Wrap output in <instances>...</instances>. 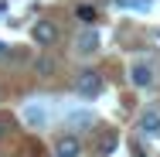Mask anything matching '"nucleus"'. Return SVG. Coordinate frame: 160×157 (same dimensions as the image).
I'll return each mask as SVG.
<instances>
[{
  "label": "nucleus",
  "mask_w": 160,
  "mask_h": 157,
  "mask_svg": "<svg viewBox=\"0 0 160 157\" xmlns=\"http://www.w3.org/2000/svg\"><path fill=\"white\" fill-rule=\"evenodd\" d=\"M75 89L82 99H96L102 92V75H99L96 68H85V72H78V79H75Z\"/></svg>",
  "instance_id": "obj_1"
},
{
  "label": "nucleus",
  "mask_w": 160,
  "mask_h": 157,
  "mask_svg": "<svg viewBox=\"0 0 160 157\" xmlns=\"http://www.w3.org/2000/svg\"><path fill=\"white\" fill-rule=\"evenodd\" d=\"M31 38L38 41V44H55L58 41V28H55V21H48V17H41V21H34V28H31Z\"/></svg>",
  "instance_id": "obj_2"
},
{
  "label": "nucleus",
  "mask_w": 160,
  "mask_h": 157,
  "mask_svg": "<svg viewBox=\"0 0 160 157\" xmlns=\"http://www.w3.org/2000/svg\"><path fill=\"white\" fill-rule=\"evenodd\" d=\"M129 82H133L136 89L153 86V65H150V62H136L133 68H129Z\"/></svg>",
  "instance_id": "obj_3"
},
{
  "label": "nucleus",
  "mask_w": 160,
  "mask_h": 157,
  "mask_svg": "<svg viewBox=\"0 0 160 157\" xmlns=\"http://www.w3.org/2000/svg\"><path fill=\"white\" fill-rule=\"evenodd\" d=\"M55 154H58V157H78V154H82V144H78V137L65 133L62 140L55 144Z\"/></svg>",
  "instance_id": "obj_4"
},
{
  "label": "nucleus",
  "mask_w": 160,
  "mask_h": 157,
  "mask_svg": "<svg viewBox=\"0 0 160 157\" xmlns=\"http://www.w3.org/2000/svg\"><path fill=\"white\" fill-rule=\"evenodd\" d=\"M140 130H143L147 137H160V109H147V113L140 116Z\"/></svg>",
  "instance_id": "obj_5"
},
{
  "label": "nucleus",
  "mask_w": 160,
  "mask_h": 157,
  "mask_svg": "<svg viewBox=\"0 0 160 157\" xmlns=\"http://www.w3.org/2000/svg\"><path fill=\"white\" fill-rule=\"evenodd\" d=\"M75 48H78V55H92V51L99 48V38H96V31H85V34H78Z\"/></svg>",
  "instance_id": "obj_6"
},
{
  "label": "nucleus",
  "mask_w": 160,
  "mask_h": 157,
  "mask_svg": "<svg viewBox=\"0 0 160 157\" xmlns=\"http://www.w3.org/2000/svg\"><path fill=\"white\" fill-rule=\"evenodd\" d=\"M116 144H119V137H116L112 130H106V133H99L96 150H99V154H112V150H116Z\"/></svg>",
  "instance_id": "obj_7"
},
{
  "label": "nucleus",
  "mask_w": 160,
  "mask_h": 157,
  "mask_svg": "<svg viewBox=\"0 0 160 157\" xmlns=\"http://www.w3.org/2000/svg\"><path fill=\"white\" fill-rule=\"evenodd\" d=\"M75 17H78L82 24H92V21H96V7H89V3H82V7H75Z\"/></svg>",
  "instance_id": "obj_8"
},
{
  "label": "nucleus",
  "mask_w": 160,
  "mask_h": 157,
  "mask_svg": "<svg viewBox=\"0 0 160 157\" xmlns=\"http://www.w3.org/2000/svg\"><path fill=\"white\" fill-rule=\"evenodd\" d=\"M24 116H28V123H44V113H41L38 106H31V109H28Z\"/></svg>",
  "instance_id": "obj_9"
},
{
  "label": "nucleus",
  "mask_w": 160,
  "mask_h": 157,
  "mask_svg": "<svg viewBox=\"0 0 160 157\" xmlns=\"http://www.w3.org/2000/svg\"><path fill=\"white\" fill-rule=\"evenodd\" d=\"M51 68H55L51 58H41V62H38V72H41V75H51Z\"/></svg>",
  "instance_id": "obj_10"
},
{
  "label": "nucleus",
  "mask_w": 160,
  "mask_h": 157,
  "mask_svg": "<svg viewBox=\"0 0 160 157\" xmlns=\"http://www.w3.org/2000/svg\"><path fill=\"white\" fill-rule=\"evenodd\" d=\"M0 55H7V44H3V41H0Z\"/></svg>",
  "instance_id": "obj_11"
},
{
  "label": "nucleus",
  "mask_w": 160,
  "mask_h": 157,
  "mask_svg": "<svg viewBox=\"0 0 160 157\" xmlns=\"http://www.w3.org/2000/svg\"><path fill=\"white\" fill-rule=\"evenodd\" d=\"M0 137H3V120H0Z\"/></svg>",
  "instance_id": "obj_12"
}]
</instances>
